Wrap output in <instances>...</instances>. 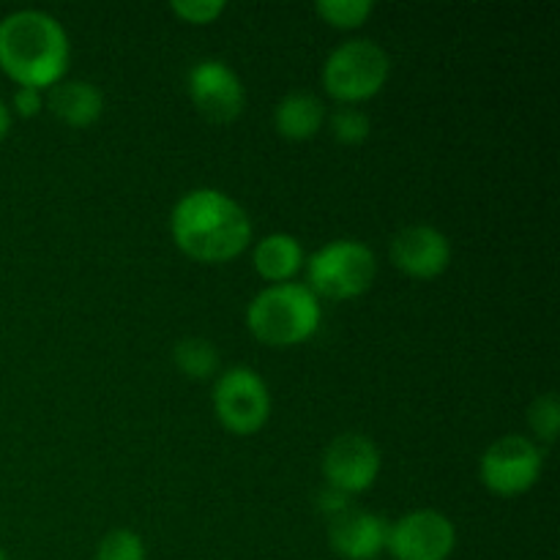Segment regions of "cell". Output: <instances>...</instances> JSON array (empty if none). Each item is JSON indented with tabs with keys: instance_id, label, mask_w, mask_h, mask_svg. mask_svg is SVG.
<instances>
[{
	"instance_id": "30bf717a",
	"label": "cell",
	"mask_w": 560,
	"mask_h": 560,
	"mask_svg": "<svg viewBox=\"0 0 560 560\" xmlns=\"http://www.w3.org/2000/svg\"><path fill=\"white\" fill-rule=\"evenodd\" d=\"M381 448L361 432H345L334 438L320 459L328 487L342 495H359L370 490L381 476Z\"/></svg>"
},
{
	"instance_id": "277c9868",
	"label": "cell",
	"mask_w": 560,
	"mask_h": 560,
	"mask_svg": "<svg viewBox=\"0 0 560 560\" xmlns=\"http://www.w3.org/2000/svg\"><path fill=\"white\" fill-rule=\"evenodd\" d=\"M306 268V288L317 299L350 301L364 295L377 277V257L366 244L353 238L328 241L315 252Z\"/></svg>"
},
{
	"instance_id": "8992f818",
	"label": "cell",
	"mask_w": 560,
	"mask_h": 560,
	"mask_svg": "<svg viewBox=\"0 0 560 560\" xmlns=\"http://www.w3.org/2000/svg\"><path fill=\"white\" fill-rule=\"evenodd\" d=\"M213 413L224 430L238 438L260 432L271 416V394L260 372L252 366L224 370L213 383Z\"/></svg>"
},
{
	"instance_id": "7402d4cb",
	"label": "cell",
	"mask_w": 560,
	"mask_h": 560,
	"mask_svg": "<svg viewBox=\"0 0 560 560\" xmlns=\"http://www.w3.org/2000/svg\"><path fill=\"white\" fill-rule=\"evenodd\" d=\"M9 109L11 115H20V118H36L44 109V91H36V88H16Z\"/></svg>"
},
{
	"instance_id": "603a6c76",
	"label": "cell",
	"mask_w": 560,
	"mask_h": 560,
	"mask_svg": "<svg viewBox=\"0 0 560 560\" xmlns=\"http://www.w3.org/2000/svg\"><path fill=\"white\" fill-rule=\"evenodd\" d=\"M9 129H11V109H9V104L0 98V140H5Z\"/></svg>"
},
{
	"instance_id": "7c38bea8",
	"label": "cell",
	"mask_w": 560,
	"mask_h": 560,
	"mask_svg": "<svg viewBox=\"0 0 560 560\" xmlns=\"http://www.w3.org/2000/svg\"><path fill=\"white\" fill-rule=\"evenodd\" d=\"M388 523L364 509H342L331 514L328 541L331 550L345 560H375L386 550Z\"/></svg>"
},
{
	"instance_id": "6da1fadb",
	"label": "cell",
	"mask_w": 560,
	"mask_h": 560,
	"mask_svg": "<svg viewBox=\"0 0 560 560\" xmlns=\"http://www.w3.org/2000/svg\"><path fill=\"white\" fill-rule=\"evenodd\" d=\"M170 233L186 257L222 266L252 244V219L235 197L222 189H191L170 213Z\"/></svg>"
},
{
	"instance_id": "ba28073f",
	"label": "cell",
	"mask_w": 560,
	"mask_h": 560,
	"mask_svg": "<svg viewBox=\"0 0 560 560\" xmlns=\"http://www.w3.org/2000/svg\"><path fill=\"white\" fill-rule=\"evenodd\" d=\"M457 547V528L435 509H416L388 525L386 550L394 560H448Z\"/></svg>"
},
{
	"instance_id": "cb8c5ba5",
	"label": "cell",
	"mask_w": 560,
	"mask_h": 560,
	"mask_svg": "<svg viewBox=\"0 0 560 560\" xmlns=\"http://www.w3.org/2000/svg\"><path fill=\"white\" fill-rule=\"evenodd\" d=\"M0 560H9V556H5V550H3V547H0Z\"/></svg>"
},
{
	"instance_id": "3957f363",
	"label": "cell",
	"mask_w": 560,
	"mask_h": 560,
	"mask_svg": "<svg viewBox=\"0 0 560 560\" xmlns=\"http://www.w3.org/2000/svg\"><path fill=\"white\" fill-rule=\"evenodd\" d=\"M323 320L320 299L306 284H268L246 306V328L268 348H293L317 334Z\"/></svg>"
},
{
	"instance_id": "9c48e42d",
	"label": "cell",
	"mask_w": 560,
	"mask_h": 560,
	"mask_svg": "<svg viewBox=\"0 0 560 560\" xmlns=\"http://www.w3.org/2000/svg\"><path fill=\"white\" fill-rule=\"evenodd\" d=\"M186 91L197 113L211 124H233L246 107V91L233 66L224 60H197L186 74Z\"/></svg>"
},
{
	"instance_id": "5bb4252c",
	"label": "cell",
	"mask_w": 560,
	"mask_h": 560,
	"mask_svg": "<svg viewBox=\"0 0 560 560\" xmlns=\"http://www.w3.org/2000/svg\"><path fill=\"white\" fill-rule=\"evenodd\" d=\"M304 262V246L290 233L266 235L257 241L255 252H252V266H255L257 277L266 279L268 284L295 282Z\"/></svg>"
},
{
	"instance_id": "e0dca14e",
	"label": "cell",
	"mask_w": 560,
	"mask_h": 560,
	"mask_svg": "<svg viewBox=\"0 0 560 560\" xmlns=\"http://www.w3.org/2000/svg\"><path fill=\"white\" fill-rule=\"evenodd\" d=\"M372 11H375L372 0H320V3H315V14L337 31L361 27L370 20Z\"/></svg>"
},
{
	"instance_id": "ffe728a7",
	"label": "cell",
	"mask_w": 560,
	"mask_h": 560,
	"mask_svg": "<svg viewBox=\"0 0 560 560\" xmlns=\"http://www.w3.org/2000/svg\"><path fill=\"white\" fill-rule=\"evenodd\" d=\"M331 135L342 145H359L370 137V118L355 107H339L331 115Z\"/></svg>"
},
{
	"instance_id": "4fadbf2b",
	"label": "cell",
	"mask_w": 560,
	"mask_h": 560,
	"mask_svg": "<svg viewBox=\"0 0 560 560\" xmlns=\"http://www.w3.org/2000/svg\"><path fill=\"white\" fill-rule=\"evenodd\" d=\"M44 104L52 109L55 118L63 120L71 129H88L96 124L104 113V96L93 82L88 80H60L47 88Z\"/></svg>"
},
{
	"instance_id": "8fae6325",
	"label": "cell",
	"mask_w": 560,
	"mask_h": 560,
	"mask_svg": "<svg viewBox=\"0 0 560 560\" xmlns=\"http://www.w3.org/2000/svg\"><path fill=\"white\" fill-rule=\"evenodd\" d=\"M392 262L410 279H438L452 266V241L432 224H408L392 238Z\"/></svg>"
},
{
	"instance_id": "44dd1931",
	"label": "cell",
	"mask_w": 560,
	"mask_h": 560,
	"mask_svg": "<svg viewBox=\"0 0 560 560\" xmlns=\"http://www.w3.org/2000/svg\"><path fill=\"white\" fill-rule=\"evenodd\" d=\"M170 11L189 25H211L228 11L224 0H173Z\"/></svg>"
},
{
	"instance_id": "d6986e66",
	"label": "cell",
	"mask_w": 560,
	"mask_h": 560,
	"mask_svg": "<svg viewBox=\"0 0 560 560\" xmlns=\"http://www.w3.org/2000/svg\"><path fill=\"white\" fill-rule=\"evenodd\" d=\"M528 424L530 432H534L539 441L552 443L558 438V427H560V402L552 392L539 394V397L530 402L528 408Z\"/></svg>"
},
{
	"instance_id": "5b68a950",
	"label": "cell",
	"mask_w": 560,
	"mask_h": 560,
	"mask_svg": "<svg viewBox=\"0 0 560 560\" xmlns=\"http://www.w3.org/2000/svg\"><path fill=\"white\" fill-rule=\"evenodd\" d=\"M392 74L388 52L372 38H350L339 44L323 63V88L342 107L370 102L383 91Z\"/></svg>"
},
{
	"instance_id": "7a4b0ae2",
	"label": "cell",
	"mask_w": 560,
	"mask_h": 560,
	"mask_svg": "<svg viewBox=\"0 0 560 560\" xmlns=\"http://www.w3.org/2000/svg\"><path fill=\"white\" fill-rule=\"evenodd\" d=\"M66 27L38 9L11 11L0 20V71L16 88H52L69 69Z\"/></svg>"
},
{
	"instance_id": "52a82bcc",
	"label": "cell",
	"mask_w": 560,
	"mask_h": 560,
	"mask_svg": "<svg viewBox=\"0 0 560 560\" xmlns=\"http://www.w3.org/2000/svg\"><path fill=\"white\" fill-rule=\"evenodd\" d=\"M545 468L541 448L530 438L503 435L479 459L481 485L498 498H517L536 487Z\"/></svg>"
},
{
	"instance_id": "9a60e30c",
	"label": "cell",
	"mask_w": 560,
	"mask_h": 560,
	"mask_svg": "<svg viewBox=\"0 0 560 560\" xmlns=\"http://www.w3.org/2000/svg\"><path fill=\"white\" fill-rule=\"evenodd\" d=\"M323 124H326V107H323L315 93L293 91L273 109V126H277L279 137H284V140H312Z\"/></svg>"
},
{
	"instance_id": "ac0fdd59",
	"label": "cell",
	"mask_w": 560,
	"mask_h": 560,
	"mask_svg": "<svg viewBox=\"0 0 560 560\" xmlns=\"http://www.w3.org/2000/svg\"><path fill=\"white\" fill-rule=\"evenodd\" d=\"M145 541L129 528H113L96 547V560H145Z\"/></svg>"
},
{
	"instance_id": "2e32d148",
	"label": "cell",
	"mask_w": 560,
	"mask_h": 560,
	"mask_svg": "<svg viewBox=\"0 0 560 560\" xmlns=\"http://www.w3.org/2000/svg\"><path fill=\"white\" fill-rule=\"evenodd\" d=\"M173 361L186 377L206 381L219 372V350L217 345L202 337H186L173 348Z\"/></svg>"
}]
</instances>
